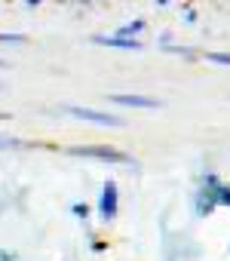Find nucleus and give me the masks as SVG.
<instances>
[{"instance_id":"nucleus-5","label":"nucleus","mask_w":230,"mask_h":261,"mask_svg":"<svg viewBox=\"0 0 230 261\" xmlns=\"http://www.w3.org/2000/svg\"><path fill=\"white\" fill-rule=\"evenodd\" d=\"M92 43H98V46H113V49H141L138 40H126V37H92Z\"/></svg>"},{"instance_id":"nucleus-6","label":"nucleus","mask_w":230,"mask_h":261,"mask_svg":"<svg viewBox=\"0 0 230 261\" xmlns=\"http://www.w3.org/2000/svg\"><path fill=\"white\" fill-rule=\"evenodd\" d=\"M141 28H145V22H132V25H126V28H123L117 37H129V34H138Z\"/></svg>"},{"instance_id":"nucleus-10","label":"nucleus","mask_w":230,"mask_h":261,"mask_svg":"<svg viewBox=\"0 0 230 261\" xmlns=\"http://www.w3.org/2000/svg\"><path fill=\"white\" fill-rule=\"evenodd\" d=\"M7 117H10V114H0V120H7Z\"/></svg>"},{"instance_id":"nucleus-11","label":"nucleus","mask_w":230,"mask_h":261,"mask_svg":"<svg viewBox=\"0 0 230 261\" xmlns=\"http://www.w3.org/2000/svg\"><path fill=\"white\" fill-rule=\"evenodd\" d=\"M4 65H7V62H0V68H4Z\"/></svg>"},{"instance_id":"nucleus-7","label":"nucleus","mask_w":230,"mask_h":261,"mask_svg":"<svg viewBox=\"0 0 230 261\" xmlns=\"http://www.w3.org/2000/svg\"><path fill=\"white\" fill-rule=\"evenodd\" d=\"M206 59L209 62H218V65H230V53H209Z\"/></svg>"},{"instance_id":"nucleus-4","label":"nucleus","mask_w":230,"mask_h":261,"mask_svg":"<svg viewBox=\"0 0 230 261\" xmlns=\"http://www.w3.org/2000/svg\"><path fill=\"white\" fill-rule=\"evenodd\" d=\"M110 101H113V105H123V108H148V111H151V108H160L157 98L135 95V92H132V95H110Z\"/></svg>"},{"instance_id":"nucleus-2","label":"nucleus","mask_w":230,"mask_h":261,"mask_svg":"<svg viewBox=\"0 0 230 261\" xmlns=\"http://www.w3.org/2000/svg\"><path fill=\"white\" fill-rule=\"evenodd\" d=\"M71 117L77 120H89V123H98V126H123L120 117H113V114H101V111H92V108H77V105H68L65 108Z\"/></svg>"},{"instance_id":"nucleus-8","label":"nucleus","mask_w":230,"mask_h":261,"mask_svg":"<svg viewBox=\"0 0 230 261\" xmlns=\"http://www.w3.org/2000/svg\"><path fill=\"white\" fill-rule=\"evenodd\" d=\"M22 34H0V43H22Z\"/></svg>"},{"instance_id":"nucleus-9","label":"nucleus","mask_w":230,"mask_h":261,"mask_svg":"<svg viewBox=\"0 0 230 261\" xmlns=\"http://www.w3.org/2000/svg\"><path fill=\"white\" fill-rule=\"evenodd\" d=\"M74 215H77V218H86V215H89V209H86V206H80V203H77V206H74Z\"/></svg>"},{"instance_id":"nucleus-3","label":"nucleus","mask_w":230,"mask_h":261,"mask_svg":"<svg viewBox=\"0 0 230 261\" xmlns=\"http://www.w3.org/2000/svg\"><path fill=\"white\" fill-rule=\"evenodd\" d=\"M117 203H120V197H117V185H113V181H107L104 185V191H101V215L104 218H113V215H117Z\"/></svg>"},{"instance_id":"nucleus-1","label":"nucleus","mask_w":230,"mask_h":261,"mask_svg":"<svg viewBox=\"0 0 230 261\" xmlns=\"http://www.w3.org/2000/svg\"><path fill=\"white\" fill-rule=\"evenodd\" d=\"M74 157H95V160H107V163H129V157L123 154V151H117V148H104V145H74V148H68Z\"/></svg>"}]
</instances>
